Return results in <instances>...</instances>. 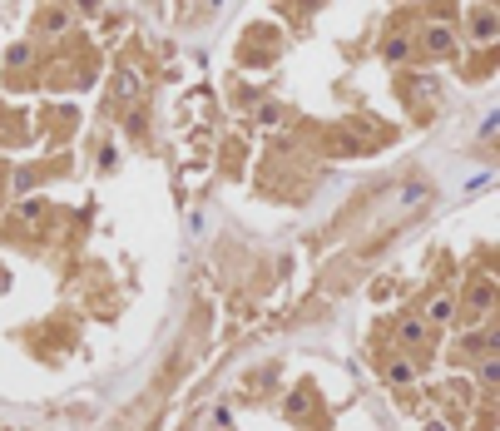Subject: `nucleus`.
<instances>
[{"instance_id": "1", "label": "nucleus", "mask_w": 500, "mask_h": 431, "mask_svg": "<svg viewBox=\"0 0 500 431\" xmlns=\"http://www.w3.org/2000/svg\"><path fill=\"white\" fill-rule=\"evenodd\" d=\"M426 40H431V50H451V30H441V25H436Z\"/></svg>"}, {"instance_id": "2", "label": "nucleus", "mask_w": 500, "mask_h": 431, "mask_svg": "<svg viewBox=\"0 0 500 431\" xmlns=\"http://www.w3.org/2000/svg\"><path fill=\"white\" fill-rule=\"evenodd\" d=\"M431 318H436V323L451 318V298H436V303H431Z\"/></svg>"}]
</instances>
